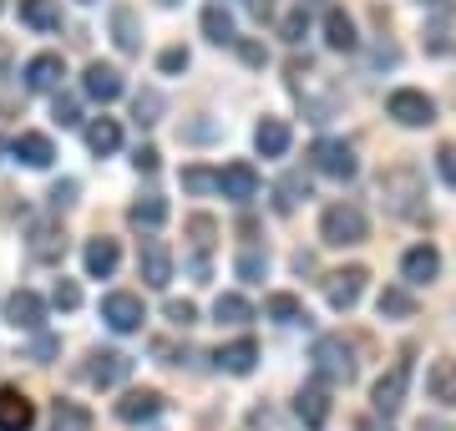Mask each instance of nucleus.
Listing matches in <instances>:
<instances>
[{"label": "nucleus", "mask_w": 456, "mask_h": 431, "mask_svg": "<svg viewBox=\"0 0 456 431\" xmlns=\"http://www.w3.org/2000/svg\"><path fill=\"white\" fill-rule=\"evenodd\" d=\"M188 233H193L198 244L208 249V239H213V218H203V214H198V218H188Z\"/></svg>", "instance_id": "09e8293b"}, {"label": "nucleus", "mask_w": 456, "mask_h": 431, "mask_svg": "<svg viewBox=\"0 0 456 431\" xmlns=\"http://www.w3.org/2000/svg\"><path fill=\"white\" fill-rule=\"evenodd\" d=\"M299 199H310V183H305V178H284V183H279L274 208H279V214H289V208H294Z\"/></svg>", "instance_id": "4c0bfd02"}, {"label": "nucleus", "mask_w": 456, "mask_h": 431, "mask_svg": "<svg viewBox=\"0 0 456 431\" xmlns=\"http://www.w3.org/2000/svg\"><path fill=\"white\" fill-rule=\"evenodd\" d=\"M380 203L391 208L395 218H416L426 208V183L416 167H391L386 178H380Z\"/></svg>", "instance_id": "7ed1b4c3"}, {"label": "nucleus", "mask_w": 456, "mask_h": 431, "mask_svg": "<svg viewBox=\"0 0 456 431\" xmlns=\"http://www.w3.org/2000/svg\"><path fill=\"white\" fill-rule=\"evenodd\" d=\"M239 280H248V284H259L264 274H269V254H259V249H248V254H239Z\"/></svg>", "instance_id": "e433bc0d"}, {"label": "nucleus", "mask_w": 456, "mask_h": 431, "mask_svg": "<svg viewBox=\"0 0 456 431\" xmlns=\"http://www.w3.org/2000/svg\"><path fill=\"white\" fill-rule=\"evenodd\" d=\"M406 391H411V355H406V361H395L391 370L375 381V391H370L375 411H380V416H395L401 406H406Z\"/></svg>", "instance_id": "1a4fd4ad"}, {"label": "nucleus", "mask_w": 456, "mask_h": 431, "mask_svg": "<svg viewBox=\"0 0 456 431\" xmlns=\"http://www.w3.org/2000/svg\"><path fill=\"white\" fill-rule=\"evenodd\" d=\"M86 148L97 152V158H112L122 148V127H117V117H92L86 122Z\"/></svg>", "instance_id": "bb28decb"}, {"label": "nucleus", "mask_w": 456, "mask_h": 431, "mask_svg": "<svg viewBox=\"0 0 456 431\" xmlns=\"http://www.w3.org/2000/svg\"><path fill=\"white\" fill-rule=\"evenodd\" d=\"M158 163H163V152L158 148H137L132 152V167H137V173H158Z\"/></svg>", "instance_id": "de8ad7c7"}, {"label": "nucleus", "mask_w": 456, "mask_h": 431, "mask_svg": "<svg viewBox=\"0 0 456 431\" xmlns=\"http://www.w3.org/2000/svg\"><path fill=\"white\" fill-rule=\"evenodd\" d=\"M310 361H314V381H325V386L355 381V346L345 335H320L310 346Z\"/></svg>", "instance_id": "f03ea898"}, {"label": "nucleus", "mask_w": 456, "mask_h": 431, "mask_svg": "<svg viewBox=\"0 0 456 431\" xmlns=\"http://www.w3.org/2000/svg\"><path fill=\"white\" fill-rule=\"evenodd\" d=\"M82 376L97 386V391H112V386H122L132 376V355H127V350H112V346H107V350L97 346L92 355H86Z\"/></svg>", "instance_id": "423d86ee"}, {"label": "nucleus", "mask_w": 456, "mask_h": 431, "mask_svg": "<svg viewBox=\"0 0 456 431\" xmlns=\"http://www.w3.org/2000/svg\"><path fill=\"white\" fill-rule=\"evenodd\" d=\"M158 5H167V11H173V5H178V0H158Z\"/></svg>", "instance_id": "6e6d98bb"}, {"label": "nucleus", "mask_w": 456, "mask_h": 431, "mask_svg": "<svg viewBox=\"0 0 456 431\" xmlns=\"http://www.w3.org/2000/svg\"><path fill=\"white\" fill-rule=\"evenodd\" d=\"M71 203H77V183L66 178V183H56V188H51V208L61 214V208H71Z\"/></svg>", "instance_id": "a18cd8bd"}, {"label": "nucleus", "mask_w": 456, "mask_h": 431, "mask_svg": "<svg viewBox=\"0 0 456 431\" xmlns=\"http://www.w3.org/2000/svg\"><path fill=\"white\" fill-rule=\"evenodd\" d=\"M248 11H254V16L264 20V16H269V0H248Z\"/></svg>", "instance_id": "864d4df0"}, {"label": "nucleus", "mask_w": 456, "mask_h": 431, "mask_svg": "<svg viewBox=\"0 0 456 431\" xmlns=\"http://www.w3.org/2000/svg\"><path fill=\"white\" fill-rule=\"evenodd\" d=\"M102 320H107V330L117 335H132V330H142V295H132V289H112V295H102Z\"/></svg>", "instance_id": "0eeeda50"}, {"label": "nucleus", "mask_w": 456, "mask_h": 431, "mask_svg": "<svg viewBox=\"0 0 456 431\" xmlns=\"http://www.w3.org/2000/svg\"><path fill=\"white\" fill-rule=\"evenodd\" d=\"M305 31H310V11L299 5V11H289V16H284V41H289V46H299V41H305Z\"/></svg>", "instance_id": "ea45409f"}, {"label": "nucleus", "mask_w": 456, "mask_h": 431, "mask_svg": "<svg viewBox=\"0 0 456 431\" xmlns=\"http://www.w3.org/2000/svg\"><path fill=\"white\" fill-rule=\"evenodd\" d=\"M203 36H208L213 46H233L239 41V26H233V16H228L224 5H208L203 11Z\"/></svg>", "instance_id": "473e14b6"}, {"label": "nucleus", "mask_w": 456, "mask_h": 431, "mask_svg": "<svg viewBox=\"0 0 456 431\" xmlns=\"http://www.w3.org/2000/svg\"><path fill=\"white\" fill-rule=\"evenodd\" d=\"M386 112H391L401 127H431V122H436V102L426 97V92H416V86H401V92H391Z\"/></svg>", "instance_id": "6e6552de"}, {"label": "nucleus", "mask_w": 456, "mask_h": 431, "mask_svg": "<svg viewBox=\"0 0 456 431\" xmlns=\"http://www.w3.org/2000/svg\"><path fill=\"white\" fill-rule=\"evenodd\" d=\"M375 310H380V320H411L416 315V299H411V289H401V284H386L380 299H375Z\"/></svg>", "instance_id": "2f4dec72"}, {"label": "nucleus", "mask_w": 456, "mask_h": 431, "mask_svg": "<svg viewBox=\"0 0 456 431\" xmlns=\"http://www.w3.org/2000/svg\"><path fill=\"white\" fill-rule=\"evenodd\" d=\"M320 239H325L330 249H350V244L370 239V224H365V214H360L355 203H330L325 214H320Z\"/></svg>", "instance_id": "20e7f679"}, {"label": "nucleus", "mask_w": 456, "mask_h": 431, "mask_svg": "<svg viewBox=\"0 0 456 431\" xmlns=\"http://www.w3.org/2000/svg\"><path fill=\"white\" fill-rule=\"evenodd\" d=\"M26 249H31L36 264H56V259L66 254L61 224H56V218H36V224H31V244H26Z\"/></svg>", "instance_id": "ddd939ff"}, {"label": "nucleus", "mask_w": 456, "mask_h": 431, "mask_svg": "<svg viewBox=\"0 0 456 431\" xmlns=\"http://www.w3.org/2000/svg\"><path fill=\"white\" fill-rule=\"evenodd\" d=\"M61 77H66V67H61V56H56V51H41V56L26 61V86H31V92H56Z\"/></svg>", "instance_id": "4be33fe9"}, {"label": "nucleus", "mask_w": 456, "mask_h": 431, "mask_svg": "<svg viewBox=\"0 0 456 431\" xmlns=\"http://www.w3.org/2000/svg\"><path fill=\"white\" fill-rule=\"evenodd\" d=\"M158 411H163V391H152V386H142V391H127V396L117 401V421H127V427H137V421H152Z\"/></svg>", "instance_id": "a211bd4d"}, {"label": "nucleus", "mask_w": 456, "mask_h": 431, "mask_svg": "<svg viewBox=\"0 0 456 431\" xmlns=\"http://www.w3.org/2000/svg\"><path fill=\"white\" fill-rule=\"evenodd\" d=\"M82 92H86L92 102H102V107H107V102L122 97V71L107 67V61H92V67L82 71Z\"/></svg>", "instance_id": "dca6fc26"}, {"label": "nucleus", "mask_w": 456, "mask_h": 431, "mask_svg": "<svg viewBox=\"0 0 456 431\" xmlns=\"http://www.w3.org/2000/svg\"><path fill=\"white\" fill-rule=\"evenodd\" d=\"M426 396L436 401V406H456V361L452 355L426 365Z\"/></svg>", "instance_id": "412c9836"}, {"label": "nucleus", "mask_w": 456, "mask_h": 431, "mask_svg": "<svg viewBox=\"0 0 456 431\" xmlns=\"http://www.w3.org/2000/svg\"><path fill=\"white\" fill-rule=\"evenodd\" d=\"M51 305H56V310H77V305H82V289H77L71 280H56V289H51Z\"/></svg>", "instance_id": "79ce46f5"}, {"label": "nucleus", "mask_w": 456, "mask_h": 431, "mask_svg": "<svg viewBox=\"0 0 456 431\" xmlns=\"http://www.w3.org/2000/svg\"><path fill=\"white\" fill-rule=\"evenodd\" d=\"M20 26L31 31H61V5L56 0H20Z\"/></svg>", "instance_id": "c85d7f7f"}, {"label": "nucleus", "mask_w": 456, "mask_h": 431, "mask_svg": "<svg viewBox=\"0 0 456 431\" xmlns=\"http://www.w3.org/2000/svg\"><path fill=\"white\" fill-rule=\"evenodd\" d=\"M92 411H86L82 401H56L51 406V431H92Z\"/></svg>", "instance_id": "7c9ffc66"}, {"label": "nucleus", "mask_w": 456, "mask_h": 431, "mask_svg": "<svg viewBox=\"0 0 456 431\" xmlns=\"http://www.w3.org/2000/svg\"><path fill=\"white\" fill-rule=\"evenodd\" d=\"M325 46H330V51H355V46H360L355 20L345 16L340 5H335V11H325Z\"/></svg>", "instance_id": "c756f323"}, {"label": "nucleus", "mask_w": 456, "mask_h": 431, "mask_svg": "<svg viewBox=\"0 0 456 431\" xmlns=\"http://www.w3.org/2000/svg\"><path fill=\"white\" fill-rule=\"evenodd\" d=\"M254 148H259L264 158H284V152H289V122L264 117L259 127H254Z\"/></svg>", "instance_id": "cd10ccee"}, {"label": "nucleus", "mask_w": 456, "mask_h": 431, "mask_svg": "<svg viewBox=\"0 0 456 431\" xmlns=\"http://www.w3.org/2000/svg\"><path fill=\"white\" fill-rule=\"evenodd\" d=\"M0 5H5V0H0Z\"/></svg>", "instance_id": "052dcab7"}, {"label": "nucleus", "mask_w": 456, "mask_h": 431, "mask_svg": "<svg viewBox=\"0 0 456 431\" xmlns=\"http://www.w3.org/2000/svg\"><path fill=\"white\" fill-rule=\"evenodd\" d=\"M218 193L233 203H248V199H259V173L248 163H228L224 173H218Z\"/></svg>", "instance_id": "f3484780"}, {"label": "nucleus", "mask_w": 456, "mask_h": 431, "mask_svg": "<svg viewBox=\"0 0 456 431\" xmlns=\"http://www.w3.org/2000/svg\"><path fill=\"white\" fill-rule=\"evenodd\" d=\"M36 355H41V361H46V355H56V340H51V335H41V340H36Z\"/></svg>", "instance_id": "3c124183"}, {"label": "nucleus", "mask_w": 456, "mask_h": 431, "mask_svg": "<svg viewBox=\"0 0 456 431\" xmlns=\"http://www.w3.org/2000/svg\"><path fill=\"white\" fill-rule=\"evenodd\" d=\"M441 274V254L431 244H416V249L401 254V280L406 284H431Z\"/></svg>", "instance_id": "6ab92c4d"}, {"label": "nucleus", "mask_w": 456, "mask_h": 431, "mask_svg": "<svg viewBox=\"0 0 456 431\" xmlns=\"http://www.w3.org/2000/svg\"><path fill=\"white\" fill-rule=\"evenodd\" d=\"M289 92L299 97V107H305L310 122H330V117L340 112V92H335L310 61H289Z\"/></svg>", "instance_id": "f257e3e1"}, {"label": "nucleus", "mask_w": 456, "mask_h": 431, "mask_svg": "<svg viewBox=\"0 0 456 431\" xmlns=\"http://www.w3.org/2000/svg\"><path fill=\"white\" fill-rule=\"evenodd\" d=\"M132 117H137L142 127H152V122H163V92H152V86H142V92L132 97Z\"/></svg>", "instance_id": "c9c22d12"}, {"label": "nucleus", "mask_w": 456, "mask_h": 431, "mask_svg": "<svg viewBox=\"0 0 456 431\" xmlns=\"http://www.w3.org/2000/svg\"><path fill=\"white\" fill-rule=\"evenodd\" d=\"M158 71H163V77H178V71H188V51H183V46H167L163 56H158Z\"/></svg>", "instance_id": "c03bdc74"}, {"label": "nucleus", "mask_w": 456, "mask_h": 431, "mask_svg": "<svg viewBox=\"0 0 456 431\" xmlns=\"http://www.w3.org/2000/svg\"><path fill=\"white\" fill-rule=\"evenodd\" d=\"M213 361H218V370H228V376H248V370H254V365H259V346H254V340H233V346H224L218 350V355H213Z\"/></svg>", "instance_id": "5701e85b"}, {"label": "nucleus", "mask_w": 456, "mask_h": 431, "mask_svg": "<svg viewBox=\"0 0 456 431\" xmlns=\"http://www.w3.org/2000/svg\"><path fill=\"white\" fill-rule=\"evenodd\" d=\"M5 325L36 335L41 325H46V299L36 295V289H16V295L5 299Z\"/></svg>", "instance_id": "f8f14e48"}, {"label": "nucleus", "mask_w": 456, "mask_h": 431, "mask_svg": "<svg viewBox=\"0 0 456 431\" xmlns=\"http://www.w3.org/2000/svg\"><path fill=\"white\" fill-rule=\"evenodd\" d=\"M127 224H132V229H147V233L163 229V224H167V199H163V193H142V199L127 208Z\"/></svg>", "instance_id": "393cba45"}, {"label": "nucleus", "mask_w": 456, "mask_h": 431, "mask_svg": "<svg viewBox=\"0 0 456 431\" xmlns=\"http://www.w3.org/2000/svg\"><path fill=\"white\" fill-rule=\"evenodd\" d=\"M264 315L279 320V325H294V320H310L305 315V305H299V295H269L264 299Z\"/></svg>", "instance_id": "f704fd0d"}, {"label": "nucleus", "mask_w": 456, "mask_h": 431, "mask_svg": "<svg viewBox=\"0 0 456 431\" xmlns=\"http://www.w3.org/2000/svg\"><path fill=\"white\" fill-rule=\"evenodd\" d=\"M294 416H299L310 431L325 427V421H330V386H325V381L299 386V396H294Z\"/></svg>", "instance_id": "4468645a"}, {"label": "nucleus", "mask_w": 456, "mask_h": 431, "mask_svg": "<svg viewBox=\"0 0 456 431\" xmlns=\"http://www.w3.org/2000/svg\"><path fill=\"white\" fill-rule=\"evenodd\" d=\"M137 274H142L147 289H167V284H173V249H167L163 239H142V249H137Z\"/></svg>", "instance_id": "9d476101"}, {"label": "nucleus", "mask_w": 456, "mask_h": 431, "mask_svg": "<svg viewBox=\"0 0 456 431\" xmlns=\"http://www.w3.org/2000/svg\"><path fill=\"white\" fill-rule=\"evenodd\" d=\"M167 320H173L178 330H188V325H198V305L193 299H167Z\"/></svg>", "instance_id": "a19ab883"}, {"label": "nucleus", "mask_w": 456, "mask_h": 431, "mask_svg": "<svg viewBox=\"0 0 456 431\" xmlns=\"http://www.w3.org/2000/svg\"><path fill=\"white\" fill-rule=\"evenodd\" d=\"M11 152H16L26 167H51L56 163V148H51L46 133H20L16 142H11Z\"/></svg>", "instance_id": "b1692460"}, {"label": "nucleus", "mask_w": 456, "mask_h": 431, "mask_svg": "<svg viewBox=\"0 0 456 431\" xmlns=\"http://www.w3.org/2000/svg\"><path fill=\"white\" fill-rule=\"evenodd\" d=\"M355 431H391V427H380V421H375V416H365V421H360Z\"/></svg>", "instance_id": "603ef678"}, {"label": "nucleus", "mask_w": 456, "mask_h": 431, "mask_svg": "<svg viewBox=\"0 0 456 431\" xmlns=\"http://www.w3.org/2000/svg\"><path fill=\"white\" fill-rule=\"evenodd\" d=\"M436 167H441V178H446V188H456V148L452 142L436 152Z\"/></svg>", "instance_id": "49530a36"}, {"label": "nucleus", "mask_w": 456, "mask_h": 431, "mask_svg": "<svg viewBox=\"0 0 456 431\" xmlns=\"http://www.w3.org/2000/svg\"><path fill=\"white\" fill-rule=\"evenodd\" d=\"M82 264H86V280H112L117 264H122L117 239H92V244L82 249Z\"/></svg>", "instance_id": "aec40b11"}, {"label": "nucleus", "mask_w": 456, "mask_h": 431, "mask_svg": "<svg viewBox=\"0 0 456 431\" xmlns=\"http://www.w3.org/2000/svg\"><path fill=\"white\" fill-rule=\"evenodd\" d=\"M310 163L335 183H350L360 173V158H355V148H350L345 137H320V142L310 148Z\"/></svg>", "instance_id": "39448f33"}, {"label": "nucleus", "mask_w": 456, "mask_h": 431, "mask_svg": "<svg viewBox=\"0 0 456 431\" xmlns=\"http://www.w3.org/2000/svg\"><path fill=\"white\" fill-rule=\"evenodd\" d=\"M0 152H5V142H0Z\"/></svg>", "instance_id": "13d9d810"}, {"label": "nucleus", "mask_w": 456, "mask_h": 431, "mask_svg": "<svg viewBox=\"0 0 456 431\" xmlns=\"http://www.w3.org/2000/svg\"><path fill=\"white\" fill-rule=\"evenodd\" d=\"M112 41L117 51H142V26H137V11L132 5H112Z\"/></svg>", "instance_id": "a878e982"}, {"label": "nucleus", "mask_w": 456, "mask_h": 431, "mask_svg": "<svg viewBox=\"0 0 456 431\" xmlns=\"http://www.w3.org/2000/svg\"><path fill=\"white\" fill-rule=\"evenodd\" d=\"M239 46V56H244L248 67H264V46H254V41H233Z\"/></svg>", "instance_id": "8fccbe9b"}, {"label": "nucleus", "mask_w": 456, "mask_h": 431, "mask_svg": "<svg viewBox=\"0 0 456 431\" xmlns=\"http://www.w3.org/2000/svg\"><path fill=\"white\" fill-rule=\"evenodd\" d=\"M421 431H452L446 421H421Z\"/></svg>", "instance_id": "5fc2aeb1"}, {"label": "nucleus", "mask_w": 456, "mask_h": 431, "mask_svg": "<svg viewBox=\"0 0 456 431\" xmlns=\"http://www.w3.org/2000/svg\"><path fill=\"white\" fill-rule=\"evenodd\" d=\"M365 269L360 264H350V269H335V274H325V299H330V310H355L360 305V295H365Z\"/></svg>", "instance_id": "9b49d317"}, {"label": "nucleus", "mask_w": 456, "mask_h": 431, "mask_svg": "<svg viewBox=\"0 0 456 431\" xmlns=\"http://www.w3.org/2000/svg\"><path fill=\"white\" fill-rule=\"evenodd\" d=\"M36 427V406L26 391L16 386H0V431H31Z\"/></svg>", "instance_id": "2eb2a0df"}, {"label": "nucleus", "mask_w": 456, "mask_h": 431, "mask_svg": "<svg viewBox=\"0 0 456 431\" xmlns=\"http://www.w3.org/2000/svg\"><path fill=\"white\" fill-rule=\"evenodd\" d=\"M51 117H56V127H77L82 122V107H77V97H56Z\"/></svg>", "instance_id": "37998d69"}, {"label": "nucleus", "mask_w": 456, "mask_h": 431, "mask_svg": "<svg viewBox=\"0 0 456 431\" xmlns=\"http://www.w3.org/2000/svg\"><path fill=\"white\" fill-rule=\"evenodd\" d=\"M183 188L188 193H218V173H208V167H183Z\"/></svg>", "instance_id": "58836bf2"}, {"label": "nucleus", "mask_w": 456, "mask_h": 431, "mask_svg": "<svg viewBox=\"0 0 456 431\" xmlns=\"http://www.w3.org/2000/svg\"><path fill=\"white\" fill-rule=\"evenodd\" d=\"M421 5H436V0H421Z\"/></svg>", "instance_id": "4d7b16f0"}, {"label": "nucleus", "mask_w": 456, "mask_h": 431, "mask_svg": "<svg viewBox=\"0 0 456 431\" xmlns=\"http://www.w3.org/2000/svg\"><path fill=\"white\" fill-rule=\"evenodd\" d=\"M82 5H92V0H82Z\"/></svg>", "instance_id": "bf43d9fd"}, {"label": "nucleus", "mask_w": 456, "mask_h": 431, "mask_svg": "<svg viewBox=\"0 0 456 431\" xmlns=\"http://www.w3.org/2000/svg\"><path fill=\"white\" fill-rule=\"evenodd\" d=\"M213 320H218V325H248V320H254V305H248L244 295H218L213 299Z\"/></svg>", "instance_id": "72a5a7b5"}]
</instances>
